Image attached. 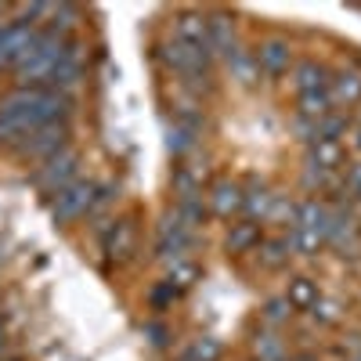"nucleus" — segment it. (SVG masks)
Here are the masks:
<instances>
[{
    "instance_id": "23",
    "label": "nucleus",
    "mask_w": 361,
    "mask_h": 361,
    "mask_svg": "<svg viewBox=\"0 0 361 361\" xmlns=\"http://www.w3.org/2000/svg\"><path fill=\"white\" fill-rule=\"evenodd\" d=\"M173 214L180 217V224L185 228H199L202 217H206V206L199 195H177V206H173Z\"/></svg>"
},
{
    "instance_id": "7",
    "label": "nucleus",
    "mask_w": 361,
    "mask_h": 361,
    "mask_svg": "<svg viewBox=\"0 0 361 361\" xmlns=\"http://www.w3.org/2000/svg\"><path fill=\"white\" fill-rule=\"evenodd\" d=\"M250 54H253L257 69L267 73V76H282V73H289V66H293V44H289L286 37H264Z\"/></svg>"
},
{
    "instance_id": "17",
    "label": "nucleus",
    "mask_w": 361,
    "mask_h": 361,
    "mask_svg": "<svg viewBox=\"0 0 361 361\" xmlns=\"http://www.w3.org/2000/svg\"><path fill=\"white\" fill-rule=\"evenodd\" d=\"M350 127H354V119L347 116V112H329V116H322L318 123H314V134H318V141H340L343 145V137L350 134Z\"/></svg>"
},
{
    "instance_id": "26",
    "label": "nucleus",
    "mask_w": 361,
    "mask_h": 361,
    "mask_svg": "<svg viewBox=\"0 0 361 361\" xmlns=\"http://www.w3.org/2000/svg\"><path fill=\"white\" fill-rule=\"evenodd\" d=\"M264 221H267V224H296V202H293L289 195H275Z\"/></svg>"
},
{
    "instance_id": "22",
    "label": "nucleus",
    "mask_w": 361,
    "mask_h": 361,
    "mask_svg": "<svg viewBox=\"0 0 361 361\" xmlns=\"http://www.w3.org/2000/svg\"><path fill=\"white\" fill-rule=\"evenodd\" d=\"M293 253L300 257H318L322 246H325V231H314V228H293Z\"/></svg>"
},
{
    "instance_id": "12",
    "label": "nucleus",
    "mask_w": 361,
    "mask_h": 361,
    "mask_svg": "<svg viewBox=\"0 0 361 361\" xmlns=\"http://www.w3.org/2000/svg\"><path fill=\"white\" fill-rule=\"evenodd\" d=\"M257 257H260V267H267V271L286 267L293 260V238L289 235H267V238H260Z\"/></svg>"
},
{
    "instance_id": "14",
    "label": "nucleus",
    "mask_w": 361,
    "mask_h": 361,
    "mask_svg": "<svg viewBox=\"0 0 361 361\" xmlns=\"http://www.w3.org/2000/svg\"><path fill=\"white\" fill-rule=\"evenodd\" d=\"M260 224L257 221H238V224H231L228 228V235H224V250L228 253H250V250H257L260 246Z\"/></svg>"
},
{
    "instance_id": "34",
    "label": "nucleus",
    "mask_w": 361,
    "mask_h": 361,
    "mask_svg": "<svg viewBox=\"0 0 361 361\" xmlns=\"http://www.w3.org/2000/svg\"><path fill=\"white\" fill-rule=\"evenodd\" d=\"M4 22H8V18H4V15H0V25H4Z\"/></svg>"
},
{
    "instance_id": "13",
    "label": "nucleus",
    "mask_w": 361,
    "mask_h": 361,
    "mask_svg": "<svg viewBox=\"0 0 361 361\" xmlns=\"http://www.w3.org/2000/svg\"><path fill=\"white\" fill-rule=\"evenodd\" d=\"M209 209H214L217 217H231L243 209V188L235 185V180H217L214 188H209Z\"/></svg>"
},
{
    "instance_id": "5",
    "label": "nucleus",
    "mask_w": 361,
    "mask_h": 361,
    "mask_svg": "<svg viewBox=\"0 0 361 361\" xmlns=\"http://www.w3.org/2000/svg\"><path fill=\"white\" fill-rule=\"evenodd\" d=\"M80 163H83V156L69 145L66 152H58L54 159H47V163H40V166L33 170V185H37L44 195H58L62 188H69L73 180H80Z\"/></svg>"
},
{
    "instance_id": "31",
    "label": "nucleus",
    "mask_w": 361,
    "mask_h": 361,
    "mask_svg": "<svg viewBox=\"0 0 361 361\" xmlns=\"http://www.w3.org/2000/svg\"><path fill=\"white\" fill-rule=\"evenodd\" d=\"M343 188H347V192H357V188H361V159H354V163L347 166V173H343Z\"/></svg>"
},
{
    "instance_id": "29",
    "label": "nucleus",
    "mask_w": 361,
    "mask_h": 361,
    "mask_svg": "<svg viewBox=\"0 0 361 361\" xmlns=\"http://www.w3.org/2000/svg\"><path fill=\"white\" fill-rule=\"evenodd\" d=\"M311 314L322 325H333V322H340V304H336V300H318V304L311 307Z\"/></svg>"
},
{
    "instance_id": "28",
    "label": "nucleus",
    "mask_w": 361,
    "mask_h": 361,
    "mask_svg": "<svg viewBox=\"0 0 361 361\" xmlns=\"http://www.w3.org/2000/svg\"><path fill=\"white\" fill-rule=\"evenodd\" d=\"M173 300H177V289L163 279V282H156L152 289H148V304H152L156 311H163V307H170L173 304Z\"/></svg>"
},
{
    "instance_id": "15",
    "label": "nucleus",
    "mask_w": 361,
    "mask_h": 361,
    "mask_svg": "<svg viewBox=\"0 0 361 361\" xmlns=\"http://www.w3.org/2000/svg\"><path fill=\"white\" fill-rule=\"evenodd\" d=\"M343 159H347V148H343L340 141H314L311 152H307V163H311V166L333 170V173H340Z\"/></svg>"
},
{
    "instance_id": "10",
    "label": "nucleus",
    "mask_w": 361,
    "mask_h": 361,
    "mask_svg": "<svg viewBox=\"0 0 361 361\" xmlns=\"http://www.w3.org/2000/svg\"><path fill=\"white\" fill-rule=\"evenodd\" d=\"M173 40L188 44V47H199V51H206V54H209V40H206V15H202V11H192V8L177 11V15H173ZM209 58H214V54H209Z\"/></svg>"
},
{
    "instance_id": "16",
    "label": "nucleus",
    "mask_w": 361,
    "mask_h": 361,
    "mask_svg": "<svg viewBox=\"0 0 361 361\" xmlns=\"http://www.w3.org/2000/svg\"><path fill=\"white\" fill-rule=\"evenodd\" d=\"M286 300H289V307H293V311H311V307L318 304V300H322L318 282H314V279H307V275L293 279V282H289V289H286Z\"/></svg>"
},
{
    "instance_id": "11",
    "label": "nucleus",
    "mask_w": 361,
    "mask_h": 361,
    "mask_svg": "<svg viewBox=\"0 0 361 361\" xmlns=\"http://www.w3.org/2000/svg\"><path fill=\"white\" fill-rule=\"evenodd\" d=\"M329 102H333V109H354L361 105V73L357 69H340L329 76Z\"/></svg>"
},
{
    "instance_id": "20",
    "label": "nucleus",
    "mask_w": 361,
    "mask_h": 361,
    "mask_svg": "<svg viewBox=\"0 0 361 361\" xmlns=\"http://www.w3.org/2000/svg\"><path fill=\"white\" fill-rule=\"evenodd\" d=\"M253 354H257L260 361H289L286 343H282L275 333H271V329H264V333L253 336Z\"/></svg>"
},
{
    "instance_id": "19",
    "label": "nucleus",
    "mask_w": 361,
    "mask_h": 361,
    "mask_svg": "<svg viewBox=\"0 0 361 361\" xmlns=\"http://www.w3.org/2000/svg\"><path fill=\"white\" fill-rule=\"evenodd\" d=\"M271 199H275V195H271L267 192V185H260V180H253V185H250V192H243V209H246V214H250V221H264L267 217V209H271Z\"/></svg>"
},
{
    "instance_id": "2",
    "label": "nucleus",
    "mask_w": 361,
    "mask_h": 361,
    "mask_svg": "<svg viewBox=\"0 0 361 361\" xmlns=\"http://www.w3.org/2000/svg\"><path fill=\"white\" fill-rule=\"evenodd\" d=\"M69 145H73V127L69 123H47V127H37L33 134H25L11 156L18 163H47L58 152H66Z\"/></svg>"
},
{
    "instance_id": "4",
    "label": "nucleus",
    "mask_w": 361,
    "mask_h": 361,
    "mask_svg": "<svg viewBox=\"0 0 361 361\" xmlns=\"http://www.w3.org/2000/svg\"><path fill=\"white\" fill-rule=\"evenodd\" d=\"M94 195H98V180H87V177L73 180L69 188L51 195V217H54V224H73L80 217H90Z\"/></svg>"
},
{
    "instance_id": "6",
    "label": "nucleus",
    "mask_w": 361,
    "mask_h": 361,
    "mask_svg": "<svg viewBox=\"0 0 361 361\" xmlns=\"http://www.w3.org/2000/svg\"><path fill=\"white\" fill-rule=\"evenodd\" d=\"M188 250H192V228L180 224V217L170 209L156 231V257L166 264H177V260H188Z\"/></svg>"
},
{
    "instance_id": "32",
    "label": "nucleus",
    "mask_w": 361,
    "mask_h": 361,
    "mask_svg": "<svg viewBox=\"0 0 361 361\" xmlns=\"http://www.w3.org/2000/svg\"><path fill=\"white\" fill-rule=\"evenodd\" d=\"M0 350H4V329H0Z\"/></svg>"
},
{
    "instance_id": "1",
    "label": "nucleus",
    "mask_w": 361,
    "mask_h": 361,
    "mask_svg": "<svg viewBox=\"0 0 361 361\" xmlns=\"http://www.w3.org/2000/svg\"><path fill=\"white\" fill-rule=\"evenodd\" d=\"M76 112L69 94L47 87H11L0 94V152H15L25 134L47 123H69Z\"/></svg>"
},
{
    "instance_id": "21",
    "label": "nucleus",
    "mask_w": 361,
    "mask_h": 361,
    "mask_svg": "<svg viewBox=\"0 0 361 361\" xmlns=\"http://www.w3.org/2000/svg\"><path fill=\"white\" fill-rule=\"evenodd\" d=\"M224 62H228V69H231V76L238 80V83H257L260 80V69H257V62H253V54L250 51H243V47H238L231 58H224Z\"/></svg>"
},
{
    "instance_id": "27",
    "label": "nucleus",
    "mask_w": 361,
    "mask_h": 361,
    "mask_svg": "<svg viewBox=\"0 0 361 361\" xmlns=\"http://www.w3.org/2000/svg\"><path fill=\"white\" fill-rule=\"evenodd\" d=\"M195 145H199L195 130H188V127H177V123H173V130H170V137H166V148H170L173 156H188Z\"/></svg>"
},
{
    "instance_id": "3",
    "label": "nucleus",
    "mask_w": 361,
    "mask_h": 361,
    "mask_svg": "<svg viewBox=\"0 0 361 361\" xmlns=\"http://www.w3.org/2000/svg\"><path fill=\"white\" fill-rule=\"evenodd\" d=\"M98 246L109 260L127 264L137 253V221L134 217H105L102 224H94Z\"/></svg>"
},
{
    "instance_id": "30",
    "label": "nucleus",
    "mask_w": 361,
    "mask_h": 361,
    "mask_svg": "<svg viewBox=\"0 0 361 361\" xmlns=\"http://www.w3.org/2000/svg\"><path fill=\"white\" fill-rule=\"evenodd\" d=\"M145 336L152 340V347H166L170 343V329L163 322H145Z\"/></svg>"
},
{
    "instance_id": "8",
    "label": "nucleus",
    "mask_w": 361,
    "mask_h": 361,
    "mask_svg": "<svg viewBox=\"0 0 361 361\" xmlns=\"http://www.w3.org/2000/svg\"><path fill=\"white\" fill-rule=\"evenodd\" d=\"M206 40H209V54H214V58H231L238 51L231 15H224V11L206 15Z\"/></svg>"
},
{
    "instance_id": "9",
    "label": "nucleus",
    "mask_w": 361,
    "mask_h": 361,
    "mask_svg": "<svg viewBox=\"0 0 361 361\" xmlns=\"http://www.w3.org/2000/svg\"><path fill=\"white\" fill-rule=\"evenodd\" d=\"M329 66L318 62V58H300L293 62V73H289V83L296 94H314V90H325L329 87Z\"/></svg>"
},
{
    "instance_id": "25",
    "label": "nucleus",
    "mask_w": 361,
    "mask_h": 361,
    "mask_svg": "<svg viewBox=\"0 0 361 361\" xmlns=\"http://www.w3.org/2000/svg\"><path fill=\"white\" fill-rule=\"evenodd\" d=\"M260 318H264V325H267V329H279V325H286V322L293 318L289 300H286V296L267 300V304H264V311H260Z\"/></svg>"
},
{
    "instance_id": "18",
    "label": "nucleus",
    "mask_w": 361,
    "mask_h": 361,
    "mask_svg": "<svg viewBox=\"0 0 361 361\" xmlns=\"http://www.w3.org/2000/svg\"><path fill=\"white\" fill-rule=\"evenodd\" d=\"M296 109H300V119H307V123H318L322 116L333 112V102H329V90H314V94H300Z\"/></svg>"
},
{
    "instance_id": "24",
    "label": "nucleus",
    "mask_w": 361,
    "mask_h": 361,
    "mask_svg": "<svg viewBox=\"0 0 361 361\" xmlns=\"http://www.w3.org/2000/svg\"><path fill=\"white\" fill-rule=\"evenodd\" d=\"M166 282H170L173 289H192V286L199 282V264H195V260H177V264H170Z\"/></svg>"
},
{
    "instance_id": "33",
    "label": "nucleus",
    "mask_w": 361,
    "mask_h": 361,
    "mask_svg": "<svg viewBox=\"0 0 361 361\" xmlns=\"http://www.w3.org/2000/svg\"><path fill=\"white\" fill-rule=\"evenodd\" d=\"M354 123H357V127H361V109H357V119H354Z\"/></svg>"
}]
</instances>
